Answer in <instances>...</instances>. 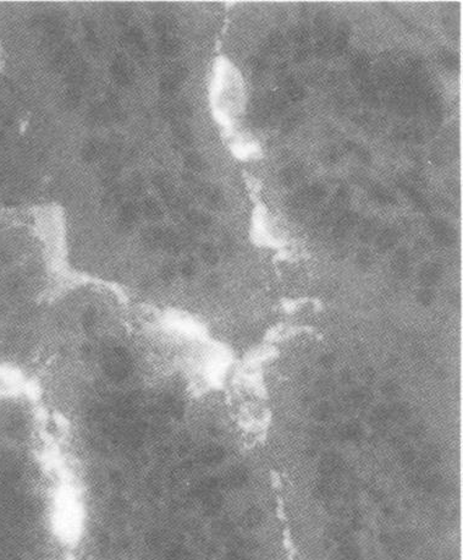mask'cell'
<instances>
[{"mask_svg":"<svg viewBox=\"0 0 463 560\" xmlns=\"http://www.w3.org/2000/svg\"><path fill=\"white\" fill-rule=\"evenodd\" d=\"M396 242L397 232L394 229H391V227H386L382 231H380L377 235V240H375L377 248L381 252H386L391 249L396 245Z\"/></svg>","mask_w":463,"mask_h":560,"instance_id":"8992f818","label":"cell"},{"mask_svg":"<svg viewBox=\"0 0 463 560\" xmlns=\"http://www.w3.org/2000/svg\"><path fill=\"white\" fill-rule=\"evenodd\" d=\"M409 266H411V262H409V253L407 252V249L406 248L397 249L396 253L394 254V258H392L391 262V267L394 273L396 274L397 276H400V278H404V276L408 274Z\"/></svg>","mask_w":463,"mask_h":560,"instance_id":"5b68a950","label":"cell"},{"mask_svg":"<svg viewBox=\"0 0 463 560\" xmlns=\"http://www.w3.org/2000/svg\"><path fill=\"white\" fill-rule=\"evenodd\" d=\"M375 377H377V374H375L374 369L373 368H365L364 372H363V378H364V381H367V383H372V381H374Z\"/></svg>","mask_w":463,"mask_h":560,"instance_id":"7bdbcfd3","label":"cell"},{"mask_svg":"<svg viewBox=\"0 0 463 560\" xmlns=\"http://www.w3.org/2000/svg\"><path fill=\"white\" fill-rule=\"evenodd\" d=\"M301 120H302V117L299 114L290 115V116L287 117V119L285 120L284 122H282V131H285V132L292 131L295 127L298 126V124L301 122Z\"/></svg>","mask_w":463,"mask_h":560,"instance_id":"e575fe53","label":"cell"},{"mask_svg":"<svg viewBox=\"0 0 463 560\" xmlns=\"http://www.w3.org/2000/svg\"><path fill=\"white\" fill-rule=\"evenodd\" d=\"M358 224V215L355 212H346L341 215L336 222L334 227V235L337 239H343L346 235L350 234L351 230Z\"/></svg>","mask_w":463,"mask_h":560,"instance_id":"3957f363","label":"cell"},{"mask_svg":"<svg viewBox=\"0 0 463 560\" xmlns=\"http://www.w3.org/2000/svg\"><path fill=\"white\" fill-rule=\"evenodd\" d=\"M102 151L103 149H102L101 144L96 143V142H91V143H88L84 148V158L86 160H94V159L98 158Z\"/></svg>","mask_w":463,"mask_h":560,"instance_id":"83f0119b","label":"cell"},{"mask_svg":"<svg viewBox=\"0 0 463 560\" xmlns=\"http://www.w3.org/2000/svg\"><path fill=\"white\" fill-rule=\"evenodd\" d=\"M348 399L352 407H367L373 400V393L368 388H359L348 394Z\"/></svg>","mask_w":463,"mask_h":560,"instance_id":"ba28073f","label":"cell"},{"mask_svg":"<svg viewBox=\"0 0 463 560\" xmlns=\"http://www.w3.org/2000/svg\"><path fill=\"white\" fill-rule=\"evenodd\" d=\"M187 220H189L192 225L198 227H207L209 226L211 223L210 217H209L208 214H204V213L201 212H196V210H191V212L187 213Z\"/></svg>","mask_w":463,"mask_h":560,"instance_id":"e0dca14e","label":"cell"},{"mask_svg":"<svg viewBox=\"0 0 463 560\" xmlns=\"http://www.w3.org/2000/svg\"><path fill=\"white\" fill-rule=\"evenodd\" d=\"M401 187H402V190L404 191V193L408 196L409 200H411L412 202L414 203V205H416L417 208H419V209L423 210V212H428L429 203L426 202L425 198H424L423 196H421V193L418 192V191L414 190L413 187H409L408 185H401Z\"/></svg>","mask_w":463,"mask_h":560,"instance_id":"4fadbf2b","label":"cell"},{"mask_svg":"<svg viewBox=\"0 0 463 560\" xmlns=\"http://www.w3.org/2000/svg\"><path fill=\"white\" fill-rule=\"evenodd\" d=\"M370 193H372L373 198H374L375 201H378L379 203H382V204H390V203H392L395 201L394 196H392L386 188L382 187V186H373L372 190H370Z\"/></svg>","mask_w":463,"mask_h":560,"instance_id":"ffe728a7","label":"cell"},{"mask_svg":"<svg viewBox=\"0 0 463 560\" xmlns=\"http://www.w3.org/2000/svg\"><path fill=\"white\" fill-rule=\"evenodd\" d=\"M316 390L321 396L329 395L334 390V381L330 378H320L316 381Z\"/></svg>","mask_w":463,"mask_h":560,"instance_id":"f1b7e54d","label":"cell"},{"mask_svg":"<svg viewBox=\"0 0 463 560\" xmlns=\"http://www.w3.org/2000/svg\"><path fill=\"white\" fill-rule=\"evenodd\" d=\"M389 408L386 406H378L370 415V422L375 426H381L389 420Z\"/></svg>","mask_w":463,"mask_h":560,"instance_id":"603a6c76","label":"cell"},{"mask_svg":"<svg viewBox=\"0 0 463 560\" xmlns=\"http://www.w3.org/2000/svg\"><path fill=\"white\" fill-rule=\"evenodd\" d=\"M174 134L176 137L177 142L181 143L182 146H189L193 141V134H192L191 130L184 122H176L175 124Z\"/></svg>","mask_w":463,"mask_h":560,"instance_id":"7c38bea8","label":"cell"},{"mask_svg":"<svg viewBox=\"0 0 463 560\" xmlns=\"http://www.w3.org/2000/svg\"><path fill=\"white\" fill-rule=\"evenodd\" d=\"M111 70H113L114 78H115L116 82L120 83V85H127V83H130L131 81H132L133 77L132 67H131L130 64L126 61V59L124 58L116 59V60L114 61V65Z\"/></svg>","mask_w":463,"mask_h":560,"instance_id":"277c9868","label":"cell"},{"mask_svg":"<svg viewBox=\"0 0 463 560\" xmlns=\"http://www.w3.org/2000/svg\"><path fill=\"white\" fill-rule=\"evenodd\" d=\"M341 433H342L345 437L355 439V438H358L360 435V433H362V428H360V426L358 425L357 422H350L347 423V425L343 426L342 429H341Z\"/></svg>","mask_w":463,"mask_h":560,"instance_id":"4dcf8cb0","label":"cell"},{"mask_svg":"<svg viewBox=\"0 0 463 560\" xmlns=\"http://www.w3.org/2000/svg\"><path fill=\"white\" fill-rule=\"evenodd\" d=\"M158 49L163 55L175 56L181 50V43H180L179 39L174 38V37H162L159 44H158Z\"/></svg>","mask_w":463,"mask_h":560,"instance_id":"9c48e42d","label":"cell"},{"mask_svg":"<svg viewBox=\"0 0 463 560\" xmlns=\"http://www.w3.org/2000/svg\"><path fill=\"white\" fill-rule=\"evenodd\" d=\"M338 160V151L336 148H329L328 151L324 153V161L329 164H334Z\"/></svg>","mask_w":463,"mask_h":560,"instance_id":"74e56055","label":"cell"},{"mask_svg":"<svg viewBox=\"0 0 463 560\" xmlns=\"http://www.w3.org/2000/svg\"><path fill=\"white\" fill-rule=\"evenodd\" d=\"M380 390H381L382 395L386 396V398H395V396L399 394L400 391V386L399 384L396 383L395 381H386L382 383L381 388H380Z\"/></svg>","mask_w":463,"mask_h":560,"instance_id":"f546056e","label":"cell"},{"mask_svg":"<svg viewBox=\"0 0 463 560\" xmlns=\"http://www.w3.org/2000/svg\"><path fill=\"white\" fill-rule=\"evenodd\" d=\"M185 165H186V168L189 169V170L194 171V173H199V171H203L204 169H206L207 164L206 160H204L199 154L189 153L186 157H185Z\"/></svg>","mask_w":463,"mask_h":560,"instance_id":"5bb4252c","label":"cell"},{"mask_svg":"<svg viewBox=\"0 0 463 560\" xmlns=\"http://www.w3.org/2000/svg\"><path fill=\"white\" fill-rule=\"evenodd\" d=\"M128 190L131 191L132 193H135V195H138V193L142 192L143 190V182L142 180H141V178H132V180L130 181V185H128Z\"/></svg>","mask_w":463,"mask_h":560,"instance_id":"8d00e7d4","label":"cell"},{"mask_svg":"<svg viewBox=\"0 0 463 560\" xmlns=\"http://www.w3.org/2000/svg\"><path fill=\"white\" fill-rule=\"evenodd\" d=\"M348 36H350V33H348L347 27L345 28L343 26H341L340 28H338L336 37L333 39V49L334 50L337 51V53H341V51L345 50L346 45H347V42H348Z\"/></svg>","mask_w":463,"mask_h":560,"instance_id":"ac0fdd59","label":"cell"},{"mask_svg":"<svg viewBox=\"0 0 463 560\" xmlns=\"http://www.w3.org/2000/svg\"><path fill=\"white\" fill-rule=\"evenodd\" d=\"M338 378H340V381L342 384H350L351 381H352L353 376L348 369H343V371L340 373V376H338Z\"/></svg>","mask_w":463,"mask_h":560,"instance_id":"b9f144b4","label":"cell"},{"mask_svg":"<svg viewBox=\"0 0 463 560\" xmlns=\"http://www.w3.org/2000/svg\"><path fill=\"white\" fill-rule=\"evenodd\" d=\"M194 271H196V268H194V264L192 263V262H186V263L182 266V273H184V275L192 276L194 274Z\"/></svg>","mask_w":463,"mask_h":560,"instance_id":"60d3db41","label":"cell"},{"mask_svg":"<svg viewBox=\"0 0 463 560\" xmlns=\"http://www.w3.org/2000/svg\"><path fill=\"white\" fill-rule=\"evenodd\" d=\"M284 45H285L284 37H282L280 33H273L267 41V49L270 51V53L280 51L282 48H284Z\"/></svg>","mask_w":463,"mask_h":560,"instance_id":"d4e9b609","label":"cell"},{"mask_svg":"<svg viewBox=\"0 0 463 560\" xmlns=\"http://www.w3.org/2000/svg\"><path fill=\"white\" fill-rule=\"evenodd\" d=\"M442 275V267L435 262H430L421 267L419 270V283L425 288L435 285Z\"/></svg>","mask_w":463,"mask_h":560,"instance_id":"7a4b0ae2","label":"cell"},{"mask_svg":"<svg viewBox=\"0 0 463 560\" xmlns=\"http://www.w3.org/2000/svg\"><path fill=\"white\" fill-rule=\"evenodd\" d=\"M387 408H389V417L392 420L403 421L409 416V408L404 403H397Z\"/></svg>","mask_w":463,"mask_h":560,"instance_id":"7402d4cb","label":"cell"},{"mask_svg":"<svg viewBox=\"0 0 463 560\" xmlns=\"http://www.w3.org/2000/svg\"><path fill=\"white\" fill-rule=\"evenodd\" d=\"M435 295L430 288H425L417 293V301L423 306H430L433 303Z\"/></svg>","mask_w":463,"mask_h":560,"instance_id":"d6a6232c","label":"cell"},{"mask_svg":"<svg viewBox=\"0 0 463 560\" xmlns=\"http://www.w3.org/2000/svg\"><path fill=\"white\" fill-rule=\"evenodd\" d=\"M307 56H308V49H306V48H303V46H302V48H299L298 50H297L295 58H296V60H298V61H303L304 59L307 58Z\"/></svg>","mask_w":463,"mask_h":560,"instance_id":"ee69618b","label":"cell"},{"mask_svg":"<svg viewBox=\"0 0 463 560\" xmlns=\"http://www.w3.org/2000/svg\"><path fill=\"white\" fill-rule=\"evenodd\" d=\"M251 64H252L253 70L257 71V72H260V71H264L265 67H267V64H265V60H264V59H260V58H254L252 61H251Z\"/></svg>","mask_w":463,"mask_h":560,"instance_id":"ab89813d","label":"cell"},{"mask_svg":"<svg viewBox=\"0 0 463 560\" xmlns=\"http://www.w3.org/2000/svg\"><path fill=\"white\" fill-rule=\"evenodd\" d=\"M441 63L448 68H456L458 66V58L452 53H441Z\"/></svg>","mask_w":463,"mask_h":560,"instance_id":"d590c367","label":"cell"},{"mask_svg":"<svg viewBox=\"0 0 463 560\" xmlns=\"http://www.w3.org/2000/svg\"><path fill=\"white\" fill-rule=\"evenodd\" d=\"M353 68L358 75H363L369 68V58L365 54H359L353 60Z\"/></svg>","mask_w":463,"mask_h":560,"instance_id":"4316f807","label":"cell"},{"mask_svg":"<svg viewBox=\"0 0 463 560\" xmlns=\"http://www.w3.org/2000/svg\"><path fill=\"white\" fill-rule=\"evenodd\" d=\"M373 261H374L373 254L370 253V251H368V249H360V251L357 253V257H356V263H357V266L359 267L360 269L370 268L373 264Z\"/></svg>","mask_w":463,"mask_h":560,"instance_id":"484cf974","label":"cell"},{"mask_svg":"<svg viewBox=\"0 0 463 560\" xmlns=\"http://www.w3.org/2000/svg\"><path fill=\"white\" fill-rule=\"evenodd\" d=\"M333 412H334V407L330 405V403H328V401H323V403H319L318 405L314 407L313 416L314 418L318 421H328L329 418L331 417V415H333Z\"/></svg>","mask_w":463,"mask_h":560,"instance_id":"d6986e66","label":"cell"},{"mask_svg":"<svg viewBox=\"0 0 463 560\" xmlns=\"http://www.w3.org/2000/svg\"><path fill=\"white\" fill-rule=\"evenodd\" d=\"M319 363H320V366H323L324 368H330V367H333L334 363H335V356L331 354L323 355V356H320V358H319Z\"/></svg>","mask_w":463,"mask_h":560,"instance_id":"f35d334b","label":"cell"},{"mask_svg":"<svg viewBox=\"0 0 463 560\" xmlns=\"http://www.w3.org/2000/svg\"><path fill=\"white\" fill-rule=\"evenodd\" d=\"M284 85L285 87H286L287 98H289L290 100H292V102H299V100L303 99L304 95H306V90H304V88L301 87L298 83L295 82L292 78L290 77L285 78Z\"/></svg>","mask_w":463,"mask_h":560,"instance_id":"8fae6325","label":"cell"},{"mask_svg":"<svg viewBox=\"0 0 463 560\" xmlns=\"http://www.w3.org/2000/svg\"><path fill=\"white\" fill-rule=\"evenodd\" d=\"M179 86H180L179 81H177L176 78L172 77L170 73L164 75L162 77V80H160V90H162V92L165 93V94H174V93L177 90V88H179Z\"/></svg>","mask_w":463,"mask_h":560,"instance_id":"44dd1931","label":"cell"},{"mask_svg":"<svg viewBox=\"0 0 463 560\" xmlns=\"http://www.w3.org/2000/svg\"><path fill=\"white\" fill-rule=\"evenodd\" d=\"M377 231H378L377 222L373 219L365 220L359 229V239L364 242L370 241V240L377 235Z\"/></svg>","mask_w":463,"mask_h":560,"instance_id":"2e32d148","label":"cell"},{"mask_svg":"<svg viewBox=\"0 0 463 560\" xmlns=\"http://www.w3.org/2000/svg\"><path fill=\"white\" fill-rule=\"evenodd\" d=\"M292 38L296 43L302 44L303 45L309 39V32L306 27H297L292 32Z\"/></svg>","mask_w":463,"mask_h":560,"instance_id":"836d02e7","label":"cell"},{"mask_svg":"<svg viewBox=\"0 0 463 560\" xmlns=\"http://www.w3.org/2000/svg\"><path fill=\"white\" fill-rule=\"evenodd\" d=\"M302 178H303V168L297 165V164H292V165L287 166V168H285L284 170L281 171V174H280L281 182L284 183L285 186L296 185L297 182L301 181Z\"/></svg>","mask_w":463,"mask_h":560,"instance_id":"52a82bcc","label":"cell"},{"mask_svg":"<svg viewBox=\"0 0 463 560\" xmlns=\"http://www.w3.org/2000/svg\"><path fill=\"white\" fill-rule=\"evenodd\" d=\"M154 29L163 37H167L171 33L176 27V21L169 15H158L153 22Z\"/></svg>","mask_w":463,"mask_h":560,"instance_id":"30bf717a","label":"cell"},{"mask_svg":"<svg viewBox=\"0 0 463 560\" xmlns=\"http://www.w3.org/2000/svg\"><path fill=\"white\" fill-rule=\"evenodd\" d=\"M201 253H202V257H203L204 261H206L208 264H211V266H213V264L218 263L219 253L213 245H210V244L203 245Z\"/></svg>","mask_w":463,"mask_h":560,"instance_id":"cb8c5ba5","label":"cell"},{"mask_svg":"<svg viewBox=\"0 0 463 560\" xmlns=\"http://www.w3.org/2000/svg\"><path fill=\"white\" fill-rule=\"evenodd\" d=\"M136 215H137V212H136V207L132 204V203H126V204L123 205V209H121V220H123L124 223L130 224V223H132L133 220H135Z\"/></svg>","mask_w":463,"mask_h":560,"instance_id":"1f68e13d","label":"cell"},{"mask_svg":"<svg viewBox=\"0 0 463 560\" xmlns=\"http://www.w3.org/2000/svg\"><path fill=\"white\" fill-rule=\"evenodd\" d=\"M430 229L435 241L442 246H451L457 240L456 230L445 220L433 219L430 222Z\"/></svg>","mask_w":463,"mask_h":560,"instance_id":"6da1fadb","label":"cell"},{"mask_svg":"<svg viewBox=\"0 0 463 560\" xmlns=\"http://www.w3.org/2000/svg\"><path fill=\"white\" fill-rule=\"evenodd\" d=\"M143 212H145L146 217L154 220L159 219V218L163 215L162 208H160L159 203H158L155 200H153V198H147V200L143 202Z\"/></svg>","mask_w":463,"mask_h":560,"instance_id":"9a60e30c","label":"cell"}]
</instances>
